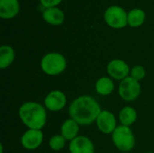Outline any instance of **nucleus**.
Segmentation results:
<instances>
[{
  "instance_id": "obj_1",
  "label": "nucleus",
  "mask_w": 154,
  "mask_h": 153,
  "mask_svg": "<svg viewBox=\"0 0 154 153\" xmlns=\"http://www.w3.org/2000/svg\"><path fill=\"white\" fill-rule=\"evenodd\" d=\"M101 108L97 100L89 96H81L75 99L69 108V114L71 119L79 125H89L97 121Z\"/></svg>"
},
{
  "instance_id": "obj_2",
  "label": "nucleus",
  "mask_w": 154,
  "mask_h": 153,
  "mask_svg": "<svg viewBox=\"0 0 154 153\" xmlns=\"http://www.w3.org/2000/svg\"><path fill=\"white\" fill-rule=\"evenodd\" d=\"M19 117L29 129L42 130L45 125L47 115L45 108L36 102H25L19 108Z\"/></svg>"
},
{
  "instance_id": "obj_3",
  "label": "nucleus",
  "mask_w": 154,
  "mask_h": 153,
  "mask_svg": "<svg viewBox=\"0 0 154 153\" xmlns=\"http://www.w3.org/2000/svg\"><path fill=\"white\" fill-rule=\"evenodd\" d=\"M67 67L65 57L57 52H51L43 56L41 60L42 70L49 76H57L61 74Z\"/></svg>"
},
{
  "instance_id": "obj_4",
  "label": "nucleus",
  "mask_w": 154,
  "mask_h": 153,
  "mask_svg": "<svg viewBox=\"0 0 154 153\" xmlns=\"http://www.w3.org/2000/svg\"><path fill=\"white\" fill-rule=\"evenodd\" d=\"M113 142L121 151H130L135 144L134 135L128 126L120 125L112 133Z\"/></svg>"
},
{
  "instance_id": "obj_5",
  "label": "nucleus",
  "mask_w": 154,
  "mask_h": 153,
  "mask_svg": "<svg viewBox=\"0 0 154 153\" xmlns=\"http://www.w3.org/2000/svg\"><path fill=\"white\" fill-rule=\"evenodd\" d=\"M128 14L120 6L113 5L106 9L105 13V20L106 23L116 29L124 28L128 24L127 21Z\"/></svg>"
},
{
  "instance_id": "obj_6",
  "label": "nucleus",
  "mask_w": 154,
  "mask_h": 153,
  "mask_svg": "<svg viewBox=\"0 0 154 153\" xmlns=\"http://www.w3.org/2000/svg\"><path fill=\"white\" fill-rule=\"evenodd\" d=\"M120 96L128 102L135 100L141 93V85L139 81L134 79L132 77H127L123 79L119 85Z\"/></svg>"
},
{
  "instance_id": "obj_7",
  "label": "nucleus",
  "mask_w": 154,
  "mask_h": 153,
  "mask_svg": "<svg viewBox=\"0 0 154 153\" xmlns=\"http://www.w3.org/2000/svg\"><path fill=\"white\" fill-rule=\"evenodd\" d=\"M96 122L99 131L106 134L113 133L117 127L116 116L111 112L106 110L101 111Z\"/></svg>"
},
{
  "instance_id": "obj_8",
  "label": "nucleus",
  "mask_w": 154,
  "mask_h": 153,
  "mask_svg": "<svg viewBox=\"0 0 154 153\" xmlns=\"http://www.w3.org/2000/svg\"><path fill=\"white\" fill-rule=\"evenodd\" d=\"M43 140V133L41 130L29 129L21 138L22 146L26 150H35L40 147Z\"/></svg>"
},
{
  "instance_id": "obj_9",
  "label": "nucleus",
  "mask_w": 154,
  "mask_h": 153,
  "mask_svg": "<svg viewBox=\"0 0 154 153\" xmlns=\"http://www.w3.org/2000/svg\"><path fill=\"white\" fill-rule=\"evenodd\" d=\"M66 103H67L66 96L62 91L60 90L51 91L47 95V96L44 99L45 107L50 111H53V112H57L63 109Z\"/></svg>"
},
{
  "instance_id": "obj_10",
  "label": "nucleus",
  "mask_w": 154,
  "mask_h": 153,
  "mask_svg": "<svg viewBox=\"0 0 154 153\" xmlns=\"http://www.w3.org/2000/svg\"><path fill=\"white\" fill-rule=\"evenodd\" d=\"M107 72L110 77L117 80H123L127 78L130 69L126 62L122 60H113L107 65Z\"/></svg>"
},
{
  "instance_id": "obj_11",
  "label": "nucleus",
  "mask_w": 154,
  "mask_h": 153,
  "mask_svg": "<svg viewBox=\"0 0 154 153\" xmlns=\"http://www.w3.org/2000/svg\"><path fill=\"white\" fill-rule=\"evenodd\" d=\"M70 153H94V144L86 136H78L69 146Z\"/></svg>"
},
{
  "instance_id": "obj_12",
  "label": "nucleus",
  "mask_w": 154,
  "mask_h": 153,
  "mask_svg": "<svg viewBox=\"0 0 154 153\" xmlns=\"http://www.w3.org/2000/svg\"><path fill=\"white\" fill-rule=\"evenodd\" d=\"M19 12L17 0H0V16L3 19H11Z\"/></svg>"
},
{
  "instance_id": "obj_13",
  "label": "nucleus",
  "mask_w": 154,
  "mask_h": 153,
  "mask_svg": "<svg viewBox=\"0 0 154 153\" xmlns=\"http://www.w3.org/2000/svg\"><path fill=\"white\" fill-rule=\"evenodd\" d=\"M42 17L48 23L52 25H60L65 19L64 13L57 7L46 8L42 13Z\"/></svg>"
},
{
  "instance_id": "obj_14",
  "label": "nucleus",
  "mask_w": 154,
  "mask_h": 153,
  "mask_svg": "<svg viewBox=\"0 0 154 153\" xmlns=\"http://www.w3.org/2000/svg\"><path fill=\"white\" fill-rule=\"evenodd\" d=\"M79 124L74 121L73 119H68L66 120L60 128L61 131V135L66 139V141H72L75 138L78 137V133H79Z\"/></svg>"
},
{
  "instance_id": "obj_15",
  "label": "nucleus",
  "mask_w": 154,
  "mask_h": 153,
  "mask_svg": "<svg viewBox=\"0 0 154 153\" xmlns=\"http://www.w3.org/2000/svg\"><path fill=\"white\" fill-rule=\"evenodd\" d=\"M14 60V50L11 46L3 45L0 47V69L8 68Z\"/></svg>"
},
{
  "instance_id": "obj_16",
  "label": "nucleus",
  "mask_w": 154,
  "mask_h": 153,
  "mask_svg": "<svg viewBox=\"0 0 154 153\" xmlns=\"http://www.w3.org/2000/svg\"><path fill=\"white\" fill-rule=\"evenodd\" d=\"M137 119V113L134 108L131 106L124 107L119 113V120L122 125L130 127L132 124L135 123Z\"/></svg>"
},
{
  "instance_id": "obj_17",
  "label": "nucleus",
  "mask_w": 154,
  "mask_h": 153,
  "mask_svg": "<svg viewBox=\"0 0 154 153\" xmlns=\"http://www.w3.org/2000/svg\"><path fill=\"white\" fill-rule=\"evenodd\" d=\"M114 82L107 77L99 78L96 83V90L102 96H108L114 91Z\"/></svg>"
},
{
  "instance_id": "obj_18",
  "label": "nucleus",
  "mask_w": 154,
  "mask_h": 153,
  "mask_svg": "<svg viewBox=\"0 0 154 153\" xmlns=\"http://www.w3.org/2000/svg\"><path fill=\"white\" fill-rule=\"evenodd\" d=\"M128 24L131 27H139L145 21V13L142 9H133L127 16Z\"/></svg>"
},
{
  "instance_id": "obj_19",
  "label": "nucleus",
  "mask_w": 154,
  "mask_h": 153,
  "mask_svg": "<svg viewBox=\"0 0 154 153\" xmlns=\"http://www.w3.org/2000/svg\"><path fill=\"white\" fill-rule=\"evenodd\" d=\"M66 139L60 134V135H54L51 138L49 142V145L51 150L53 151H60L65 146Z\"/></svg>"
},
{
  "instance_id": "obj_20",
  "label": "nucleus",
  "mask_w": 154,
  "mask_h": 153,
  "mask_svg": "<svg viewBox=\"0 0 154 153\" xmlns=\"http://www.w3.org/2000/svg\"><path fill=\"white\" fill-rule=\"evenodd\" d=\"M145 69L143 66H140V65H137V66H134L132 70H131V76L134 79L137 80V81H140L142 79L144 78L145 77Z\"/></svg>"
},
{
  "instance_id": "obj_21",
  "label": "nucleus",
  "mask_w": 154,
  "mask_h": 153,
  "mask_svg": "<svg viewBox=\"0 0 154 153\" xmlns=\"http://www.w3.org/2000/svg\"><path fill=\"white\" fill-rule=\"evenodd\" d=\"M40 1L42 5H43L46 8H51V7H55L62 0H40Z\"/></svg>"
},
{
  "instance_id": "obj_22",
  "label": "nucleus",
  "mask_w": 154,
  "mask_h": 153,
  "mask_svg": "<svg viewBox=\"0 0 154 153\" xmlns=\"http://www.w3.org/2000/svg\"><path fill=\"white\" fill-rule=\"evenodd\" d=\"M146 153H153V152H146Z\"/></svg>"
}]
</instances>
